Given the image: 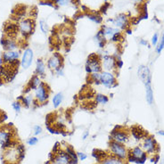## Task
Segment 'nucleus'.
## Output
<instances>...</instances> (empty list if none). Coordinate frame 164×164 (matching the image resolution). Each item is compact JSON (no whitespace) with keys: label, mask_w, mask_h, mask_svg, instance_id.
<instances>
[{"label":"nucleus","mask_w":164,"mask_h":164,"mask_svg":"<svg viewBox=\"0 0 164 164\" xmlns=\"http://www.w3.org/2000/svg\"><path fill=\"white\" fill-rule=\"evenodd\" d=\"M102 31H103V34L106 40H111L112 42H118L120 39H122V36H121V31L119 29L103 26Z\"/></svg>","instance_id":"5"},{"label":"nucleus","mask_w":164,"mask_h":164,"mask_svg":"<svg viewBox=\"0 0 164 164\" xmlns=\"http://www.w3.org/2000/svg\"><path fill=\"white\" fill-rule=\"evenodd\" d=\"M36 75L39 77H44L46 75V64L43 62L42 59L37 60L36 64Z\"/></svg>","instance_id":"17"},{"label":"nucleus","mask_w":164,"mask_h":164,"mask_svg":"<svg viewBox=\"0 0 164 164\" xmlns=\"http://www.w3.org/2000/svg\"><path fill=\"white\" fill-rule=\"evenodd\" d=\"M71 0H55V3L58 5V6H66L68 4L70 3Z\"/></svg>","instance_id":"28"},{"label":"nucleus","mask_w":164,"mask_h":164,"mask_svg":"<svg viewBox=\"0 0 164 164\" xmlns=\"http://www.w3.org/2000/svg\"><path fill=\"white\" fill-rule=\"evenodd\" d=\"M64 100V96L62 93H57L53 97V105L54 108H57L60 106V104L62 103Z\"/></svg>","instance_id":"22"},{"label":"nucleus","mask_w":164,"mask_h":164,"mask_svg":"<svg viewBox=\"0 0 164 164\" xmlns=\"http://www.w3.org/2000/svg\"><path fill=\"white\" fill-rule=\"evenodd\" d=\"M20 57V52L15 51H6L2 55V62L4 64H13L19 63L18 59Z\"/></svg>","instance_id":"10"},{"label":"nucleus","mask_w":164,"mask_h":164,"mask_svg":"<svg viewBox=\"0 0 164 164\" xmlns=\"http://www.w3.org/2000/svg\"><path fill=\"white\" fill-rule=\"evenodd\" d=\"M109 148L110 151L112 152V155L121 159V160H125L128 156V152L127 149L122 144H120L115 141H111L109 143Z\"/></svg>","instance_id":"3"},{"label":"nucleus","mask_w":164,"mask_h":164,"mask_svg":"<svg viewBox=\"0 0 164 164\" xmlns=\"http://www.w3.org/2000/svg\"><path fill=\"white\" fill-rule=\"evenodd\" d=\"M88 135H89V133L87 132V131H86L85 133H84V135H83V137H82V139L83 140H85L87 137H88Z\"/></svg>","instance_id":"35"},{"label":"nucleus","mask_w":164,"mask_h":164,"mask_svg":"<svg viewBox=\"0 0 164 164\" xmlns=\"http://www.w3.org/2000/svg\"><path fill=\"white\" fill-rule=\"evenodd\" d=\"M32 61H33V51L31 48L25 49L22 56V61H21L22 67L23 69H28L31 65Z\"/></svg>","instance_id":"11"},{"label":"nucleus","mask_w":164,"mask_h":164,"mask_svg":"<svg viewBox=\"0 0 164 164\" xmlns=\"http://www.w3.org/2000/svg\"><path fill=\"white\" fill-rule=\"evenodd\" d=\"M104 1H105V2H106V1H107V0H104Z\"/></svg>","instance_id":"39"},{"label":"nucleus","mask_w":164,"mask_h":164,"mask_svg":"<svg viewBox=\"0 0 164 164\" xmlns=\"http://www.w3.org/2000/svg\"><path fill=\"white\" fill-rule=\"evenodd\" d=\"M100 84L107 88H112L117 85V80L112 71L103 70L100 73Z\"/></svg>","instance_id":"4"},{"label":"nucleus","mask_w":164,"mask_h":164,"mask_svg":"<svg viewBox=\"0 0 164 164\" xmlns=\"http://www.w3.org/2000/svg\"><path fill=\"white\" fill-rule=\"evenodd\" d=\"M95 101L98 104H106L109 102V98L107 96L103 95V94H96L95 96Z\"/></svg>","instance_id":"23"},{"label":"nucleus","mask_w":164,"mask_h":164,"mask_svg":"<svg viewBox=\"0 0 164 164\" xmlns=\"http://www.w3.org/2000/svg\"><path fill=\"white\" fill-rule=\"evenodd\" d=\"M21 100V103H23V105L26 107H29L32 104L33 101H34V97L31 94H26L25 96H22L20 97Z\"/></svg>","instance_id":"18"},{"label":"nucleus","mask_w":164,"mask_h":164,"mask_svg":"<svg viewBox=\"0 0 164 164\" xmlns=\"http://www.w3.org/2000/svg\"><path fill=\"white\" fill-rule=\"evenodd\" d=\"M137 74H138V77L140 78V80L143 82H144L149 77H151L150 76V70H149L148 67L147 66H144V65H140L139 66Z\"/></svg>","instance_id":"16"},{"label":"nucleus","mask_w":164,"mask_h":164,"mask_svg":"<svg viewBox=\"0 0 164 164\" xmlns=\"http://www.w3.org/2000/svg\"><path fill=\"white\" fill-rule=\"evenodd\" d=\"M12 106H13V108L14 109V111H15L16 112H20L21 108H22V103L19 101L18 102H14V103H13Z\"/></svg>","instance_id":"27"},{"label":"nucleus","mask_w":164,"mask_h":164,"mask_svg":"<svg viewBox=\"0 0 164 164\" xmlns=\"http://www.w3.org/2000/svg\"><path fill=\"white\" fill-rule=\"evenodd\" d=\"M39 24H40V29H41L42 32L44 34H47L48 32V26H47V22H45L44 21H40Z\"/></svg>","instance_id":"25"},{"label":"nucleus","mask_w":164,"mask_h":164,"mask_svg":"<svg viewBox=\"0 0 164 164\" xmlns=\"http://www.w3.org/2000/svg\"><path fill=\"white\" fill-rule=\"evenodd\" d=\"M65 152H66L67 154L70 157V159H71V164H77V162H78V156H77V154H75L74 150H73V149H72L70 145H68V146L66 147Z\"/></svg>","instance_id":"21"},{"label":"nucleus","mask_w":164,"mask_h":164,"mask_svg":"<svg viewBox=\"0 0 164 164\" xmlns=\"http://www.w3.org/2000/svg\"><path fill=\"white\" fill-rule=\"evenodd\" d=\"M88 17H89V19H90V20H92L93 22H96V23H99V22H101V18H100L99 16H96V15H89Z\"/></svg>","instance_id":"31"},{"label":"nucleus","mask_w":164,"mask_h":164,"mask_svg":"<svg viewBox=\"0 0 164 164\" xmlns=\"http://www.w3.org/2000/svg\"><path fill=\"white\" fill-rule=\"evenodd\" d=\"M145 86V98L149 104H152L154 102V93L152 89V83H151V77H149L144 82Z\"/></svg>","instance_id":"13"},{"label":"nucleus","mask_w":164,"mask_h":164,"mask_svg":"<svg viewBox=\"0 0 164 164\" xmlns=\"http://www.w3.org/2000/svg\"><path fill=\"white\" fill-rule=\"evenodd\" d=\"M49 94H50V90L48 86L46 83L41 82L39 86L34 90V96L36 99V103L38 104L46 103L49 98Z\"/></svg>","instance_id":"2"},{"label":"nucleus","mask_w":164,"mask_h":164,"mask_svg":"<svg viewBox=\"0 0 164 164\" xmlns=\"http://www.w3.org/2000/svg\"><path fill=\"white\" fill-rule=\"evenodd\" d=\"M42 81L40 80V77L38 76V75H35L33 76L31 80L29 82V90H35V89L39 86V84L41 83Z\"/></svg>","instance_id":"19"},{"label":"nucleus","mask_w":164,"mask_h":164,"mask_svg":"<svg viewBox=\"0 0 164 164\" xmlns=\"http://www.w3.org/2000/svg\"><path fill=\"white\" fill-rule=\"evenodd\" d=\"M34 21H32V19H25L22 20L18 27H19V31L21 32V34L23 37H28L29 36L32 31H33V29H34Z\"/></svg>","instance_id":"7"},{"label":"nucleus","mask_w":164,"mask_h":164,"mask_svg":"<svg viewBox=\"0 0 164 164\" xmlns=\"http://www.w3.org/2000/svg\"><path fill=\"white\" fill-rule=\"evenodd\" d=\"M101 56L96 54H92L88 56L86 64V70L88 74L100 73L102 71Z\"/></svg>","instance_id":"1"},{"label":"nucleus","mask_w":164,"mask_h":164,"mask_svg":"<svg viewBox=\"0 0 164 164\" xmlns=\"http://www.w3.org/2000/svg\"><path fill=\"white\" fill-rule=\"evenodd\" d=\"M41 132H42V128L40 126H35L34 127V134H35V136L39 135V134H41Z\"/></svg>","instance_id":"32"},{"label":"nucleus","mask_w":164,"mask_h":164,"mask_svg":"<svg viewBox=\"0 0 164 164\" xmlns=\"http://www.w3.org/2000/svg\"><path fill=\"white\" fill-rule=\"evenodd\" d=\"M100 73H93V74H90V75H89V78H90L91 81H93L96 85L100 84Z\"/></svg>","instance_id":"24"},{"label":"nucleus","mask_w":164,"mask_h":164,"mask_svg":"<svg viewBox=\"0 0 164 164\" xmlns=\"http://www.w3.org/2000/svg\"><path fill=\"white\" fill-rule=\"evenodd\" d=\"M54 72H55V74L57 76H64V66L57 69Z\"/></svg>","instance_id":"34"},{"label":"nucleus","mask_w":164,"mask_h":164,"mask_svg":"<svg viewBox=\"0 0 164 164\" xmlns=\"http://www.w3.org/2000/svg\"><path fill=\"white\" fill-rule=\"evenodd\" d=\"M159 134H160V135H161V136H164V131L163 130H160Z\"/></svg>","instance_id":"37"},{"label":"nucleus","mask_w":164,"mask_h":164,"mask_svg":"<svg viewBox=\"0 0 164 164\" xmlns=\"http://www.w3.org/2000/svg\"><path fill=\"white\" fill-rule=\"evenodd\" d=\"M163 48H164V33H163V36H162L161 39V42L159 43L158 47H157V48H156L157 53H158V54H161V50H162Z\"/></svg>","instance_id":"26"},{"label":"nucleus","mask_w":164,"mask_h":164,"mask_svg":"<svg viewBox=\"0 0 164 164\" xmlns=\"http://www.w3.org/2000/svg\"><path fill=\"white\" fill-rule=\"evenodd\" d=\"M38 139L36 137H31V138L28 140V144H29V145H35V144H38Z\"/></svg>","instance_id":"29"},{"label":"nucleus","mask_w":164,"mask_h":164,"mask_svg":"<svg viewBox=\"0 0 164 164\" xmlns=\"http://www.w3.org/2000/svg\"><path fill=\"white\" fill-rule=\"evenodd\" d=\"M133 1L135 2V3H140V2L142 1V0H133Z\"/></svg>","instance_id":"38"},{"label":"nucleus","mask_w":164,"mask_h":164,"mask_svg":"<svg viewBox=\"0 0 164 164\" xmlns=\"http://www.w3.org/2000/svg\"><path fill=\"white\" fill-rule=\"evenodd\" d=\"M112 23L115 27L119 29H126L128 25V18L125 15V14L121 13L112 21Z\"/></svg>","instance_id":"12"},{"label":"nucleus","mask_w":164,"mask_h":164,"mask_svg":"<svg viewBox=\"0 0 164 164\" xmlns=\"http://www.w3.org/2000/svg\"><path fill=\"white\" fill-rule=\"evenodd\" d=\"M111 138H112V141L118 142L120 144H124V143L128 142V135L127 132L122 130V128L116 127L111 134Z\"/></svg>","instance_id":"8"},{"label":"nucleus","mask_w":164,"mask_h":164,"mask_svg":"<svg viewBox=\"0 0 164 164\" xmlns=\"http://www.w3.org/2000/svg\"><path fill=\"white\" fill-rule=\"evenodd\" d=\"M142 45H145V46H146V45H147V42L146 41H144V40H141V42H140Z\"/></svg>","instance_id":"36"},{"label":"nucleus","mask_w":164,"mask_h":164,"mask_svg":"<svg viewBox=\"0 0 164 164\" xmlns=\"http://www.w3.org/2000/svg\"><path fill=\"white\" fill-rule=\"evenodd\" d=\"M77 156H78V159L80 161H85L87 158V154H84V153H77Z\"/></svg>","instance_id":"30"},{"label":"nucleus","mask_w":164,"mask_h":164,"mask_svg":"<svg viewBox=\"0 0 164 164\" xmlns=\"http://www.w3.org/2000/svg\"><path fill=\"white\" fill-rule=\"evenodd\" d=\"M102 69L106 71H114L117 67V60L116 58L111 54H104L101 56Z\"/></svg>","instance_id":"6"},{"label":"nucleus","mask_w":164,"mask_h":164,"mask_svg":"<svg viewBox=\"0 0 164 164\" xmlns=\"http://www.w3.org/2000/svg\"><path fill=\"white\" fill-rule=\"evenodd\" d=\"M101 164H124L122 160L119 159L115 156H109L107 158H104Z\"/></svg>","instance_id":"20"},{"label":"nucleus","mask_w":164,"mask_h":164,"mask_svg":"<svg viewBox=\"0 0 164 164\" xmlns=\"http://www.w3.org/2000/svg\"><path fill=\"white\" fill-rule=\"evenodd\" d=\"M1 44L3 46V48L6 51H15L18 48V46L16 42L14 41L12 38H8V39H2L1 40Z\"/></svg>","instance_id":"15"},{"label":"nucleus","mask_w":164,"mask_h":164,"mask_svg":"<svg viewBox=\"0 0 164 164\" xmlns=\"http://www.w3.org/2000/svg\"><path fill=\"white\" fill-rule=\"evenodd\" d=\"M158 40H159V36H158L157 33H155V34L154 35L153 38H152V44L154 45V46H156L157 43H158Z\"/></svg>","instance_id":"33"},{"label":"nucleus","mask_w":164,"mask_h":164,"mask_svg":"<svg viewBox=\"0 0 164 164\" xmlns=\"http://www.w3.org/2000/svg\"><path fill=\"white\" fill-rule=\"evenodd\" d=\"M63 66H64V58L59 54H54L47 61V68L52 71H55L57 69Z\"/></svg>","instance_id":"9"},{"label":"nucleus","mask_w":164,"mask_h":164,"mask_svg":"<svg viewBox=\"0 0 164 164\" xmlns=\"http://www.w3.org/2000/svg\"><path fill=\"white\" fill-rule=\"evenodd\" d=\"M156 142L153 137H147L144 142V149L148 154H153L156 148Z\"/></svg>","instance_id":"14"}]
</instances>
